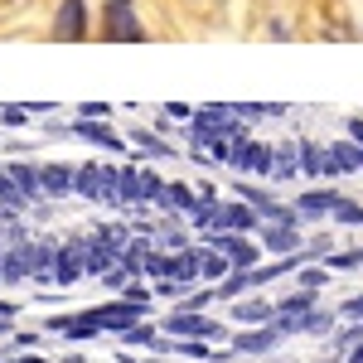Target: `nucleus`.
<instances>
[{
	"label": "nucleus",
	"instance_id": "423d86ee",
	"mask_svg": "<svg viewBox=\"0 0 363 363\" xmlns=\"http://www.w3.org/2000/svg\"><path fill=\"white\" fill-rule=\"evenodd\" d=\"M203 247L223 252L228 262H233V272H247V267H257V242H247L242 233H203Z\"/></svg>",
	"mask_w": 363,
	"mask_h": 363
},
{
	"label": "nucleus",
	"instance_id": "a211bd4d",
	"mask_svg": "<svg viewBox=\"0 0 363 363\" xmlns=\"http://www.w3.org/2000/svg\"><path fill=\"white\" fill-rule=\"evenodd\" d=\"M296 169H301V150H296V145H281V150H272V184L296 179Z\"/></svg>",
	"mask_w": 363,
	"mask_h": 363
},
{
	"label": "nucleus",
	"instance_id": "6ab92c4d",
	"mask_svg": "<svg viewBox=\"0 0 363 363\" xmlns=\"http://www.w3.org/2000/svg\"><path fill=\"white\" fill-rule=\"evenodd\" d=\"M330 155L339 169H363V145L359 140H330Z\"/></svg>",
	"mask_w": 363,
	"mask_h": 363
},
{
	"label": "nucleus",
	"instance_id": "ea45409f",
	"mask_svg": "<svg viewBox=\"0 0 363 363\" xmlns=\"http://www.w3.org/2000/svg\"><path fill=\"white\" fill-rule=\"evenodd\" d=\"M320 363H339V359H320Z\"/></svg>",
	"mask_w": 363,
	"mask_h": 363
},
{
	"label": "nucleus",
	"instance_id": "412c9836",
	"mask_svg": "<svg viewBox=\"0 0 363 363\" xmlns=\"http://www.w3.org/2000/svg\"><path fill=\"white\" fill-rule=\"evenodd\" d=\"M296 150H301V169H306L310 179H320V174H325V150H320V140H301Z\"/></svg>",
	"mask_w": 363,
	"mask_h": 363
},
{
	"label": "nucleus",
	"instance_id": "4c0bfd02",
	"mask_svg": "<svg viewBox=\"0 0 363 363\" xmlns=\"http://www.w3.org/2000/svg\"><path fill=\"white\" fill-rule=\"evenodd\" d=\"M0 363H49V359H39V354H20V359H0Z\"/></svg>",
	"mask_w": 363,
	"mask_h": 363
},
{
	"label": "nucleus",
	"instance_id": "2f4dec72",
	"mask_svg": "<svg viewBox=\"0 0 363 363\" xmlns=\"http://www.w3.org/2000/svg\"><path fill=\"white\" fill-rule=\"evenodd\" d=\"M208 301H213V291H189V296H184V301H179L174 310H203Z\"/></svg>",
	"mask_w": 363,
	"mask_h": 363
},
{
	"label": "nucleus",
	"instance_id": "393cba45",
	"mask_svg": "<svg viewBox=\"0 0 363 363\" xmlns=\"http://www.w3.org/2000/svg\"><path fill=\"white\" fill-rule=\"evenodd\" d=\"M140 277L169 281V277H174V257H165V252H150V257H145V267H140Z\"/></svg>",
	"mask_w": 363,
	"mask_h": 363
},
{
	"label": "nucleus",
	"instance_id": "f8f14e48",
	"mask_svg": "<svg viewBox=\"0 0 363 363\" xmlns=\"http://www.w3.org/2000/svg\"><path fill=\"white\" fill-rule=\"evenodd\" d=\"M44 194L63 199V194H78V165H44Z\"/></svg>",
	"mask_w": 363,
	"mask_h": 363
},
{
	"label": "nucleus",
	"instance_id": "bb28decb",
	"mask_svg": "<svg viewBox=\"0 0 363 363\" xmlns=\"http://www.w3.org/2000/svg\"><path fill=\"white\" fill-rule=\"evenodd\" d=\"M325 267H330V272H349V267H363V247L335 252V257H325Z\"/></svg>",
	"mask_w": 363,
	"mask_h": 363
},
{
	"label": "nucleus",
	"instance_id": "1a4fd4ad",
	"mask_svg": "<svg viewBox=\"0 0 363 363\" xmlns=\"http://www.w3.org/2000/svg\"><path fill=\"white\" fill-rule=\"evenodd\" d=\"M344 194L339 189H306V194H296V213L301 218H325V213H335Z\"/></svg>",
	"mask_w": 363,
	"mask_h": 363
},
{
	"label": "nucleus",
	"instance_id": "f257e3e1",
	"mask_svg": "<svg viewBox=\"0 0 363 363\" xmlns=\"http://www.w3.org/2000/svg\"><path fill=\"white\" fill-rule=\"evenodd\" d=\"M78 194L97 203H121V169L112 165H78Z\"/></svg>",
	"mask_w": 363,
	"mask_h": 363
},
{
	"label": "nucleus",
	"instance_id": "7c9ffc66",
	"mask_svg": "<svg viewBox=\"0 0 363 363\" xmlns=\"http://www.w3.org/2000/svg\"><path fill=\"white\" fill-rule=\"evenodd\" d=\"M78 116H87V121H107V116H112V107H107V102H83V107H78Z\"/></svg>",
	"mask_w": 363,
	"mask_h": 363
},
{
	"label": "nucleus",
	"instance_id": "5701e85b",
	"mask_svg": "<svg viewBox=\"0 0 363 363\" xmlns=\"http://www.w3.org/2000/svg\"><path fill=\"white\" fill-rule=\"evenodd\" d=\"M126 140H136L140 150H150L155 160H165V155H174V145H165V140L155 136V131H145V126H136V131H131V136H126Z\"/></svg>",
	"mask_w": 363,
	"mask_h": 363
},
{
	"label": "nucleus",
	"instance_id": "e433bc0d",
	"mask_svg": "<svg viewBox=\"0 0 363 363\" xmlns=\"http://www.w3.org/2000/svg\"><path fill=\"white\" fill-rule=\"evenodd\" d=\"M349 140H359V145H363V116H354V121H349Z\"/></svg>",
	"mask_w": 363,
	"mask_h": 363
},
{
	"label": "nucleus",
	"instance_id": "a878e982",
	"mask_svg": "<svg viewBox=\"0 0 363 363\" xmlns=\"http://www.w3.org/2000/svg\"><path fill=\"white\" fill-rule=\"evenodd\" d=\"M228 272H233V262H228L223 252L213 257V247H208V257H203V281H213V286H218V281H223Z\"/></svg>",
	"mask_w": 363,
	"mask_h": 363
},
{
	"label": "nucleus",
	"instance_id": "f3484780",
	"mask_svg": "<svg viewBox=\"0 0 363 363\" xmlns=\"http://www.w3.org/2000/svg\"><path fill=\"white\" fill-rule=\"evenodd\" d=\"M5 174H10V179H15V189H25L34 203H39V199H49V194H44V169H39V165H20V160H15V165H5Z\"/></svg>",
	"mask_w": 363,
	"mask_h": 363
},
{
	"label": "nucleus",
	"instance_id": "4468645a",
	"mask_svg": "<svg viewBox=\"0 0 363 363\" xmlns=\"http://www.w3.org/2000/svg\"><path fill=\"white\" fill-rule=\"evenodd\" d=\"M257 223H262V213L242 199V203H223V223H218V233H252Z\"/></svg>",
	"mask_w": 363,
	"mask_h": 363
},
{
	"label": "nucleus",
	"instance_id": "c756f323",
	"mask_svg": "<svg viewBox=\"0 0 363 363\" xmlns=\"http://www.w3.org/2000/svg\"><path fill=\"white\" fill-rule=\"evenodd\" d=\"M0 121H5V126H25V121H29V107H20V102H5Z\"/></svg>",
	"mask_w": 363,
	"mask_h": 363
},
{
	"label": "nucleus",
	"instance_id": "4be33fe9",
	"mask_svg": "<svg viewBox=\"0 0 363 363\" xmlns=\"http://www.w3.org/2000/svg\"><path fill=\"white\" fill-rule=\"evenodd\" d=\"M155 203H160V208H179V213H189V208H194L199 199L189 194V189H184V184H165V189H160V199H155Z\"/></svg>",
	"mask_w": 363,
	"mask_h": 363
},
{
	"label": "nucleus",
	"instance_id": "dca6fc26",
	"mask_svg": "<svg viewBox=\"0 0 363 363\" xmlns=\"http://www.w3.org/2000/svg\"><path fill=\"white\" fill-rule=\"evenodd\" d=\"M203 257H208V247H184V252H174V281H179V286H194V281L203 277Z\"/></svg>",
	"mask_w": 363,
	"mask_h": 363
},
{
	"label": "nucleus",
	"instance_id": "473e14b6",
	"mask_svg": "<svg viewBox=\"0 0 363 363\" xmlns=\"http://www.w3.org/2000/svg\"><path fill=\"white\" fill-rule=\"evenodd\" d=\"M339 315H349V320H363V296H354V301H344V306H339Z\"/></svg>",
	"mask_w": 363,
	"mask_h": 363
},
{
	"label": "nucleus",
	"instance_id": "a19ab883",
	"mask_svg": "<svg viewBox=\"0 0 363 363\" xmlns=\"http://www.w3.org/2000/svg\"><path fill=\"white\" fill-rule=\"evenodd\" d=\"M126 5H131V0H126Z\"/></svg>",
	"mask_w": 363,
	"mask_h": 363
},
{
	"label": "nucleus",
	"instance_id": "2eb2a0df",
	"mask_svg": "<svg viewBox=\"0 0 363 363\" xmlns=\"http://www.w3.org/2000/svg\"><path fill=\"white\" fill-rule=\"evenodd\" d=\"M233 320L247 325V330H252V325H277V306L252 296V301H238V306H233Z\"/></svg>",
	"mask_w": 363,
	"mask_h": 363
},
{
	"label": "nucleus",
	"instance_id": "7ed1b4c3",
	"mask_svg": "<svg viewBox=\"0 0 363 363\" xmlns=\"http://www.w3.org/2000/svg\"><path fill=\"white\" fill-rule=\"evenodd\" d=\"M165 335H174V339H223L228 330L218 325V320H208L203 310H169L165 315Z\"/></svg>",
	"mask_w": 363,
	"mask_h": 363
},
{
	"label": "nucleus",
	"instance_id": "39448f33",
	"mask_svg": "<svg viewBox=\"0 0 363 363\" xmlns=\"http://www.w3.org/2000/svg\"><path fill=\"white\" fill-rule=\"evenodd\" d=\"M34 252H39V242H29V238L10 242V247H5V257H0V281H5V286L34 281Z\"/></svg>",
	"mask_w": 363,
	"mask_h": 363
},
{
	"label": "nucleus",
	"instance_id": "58836bf2",
	"mask_svg": "<svg viewBox=\"0 0 363 363\" xmlns=\"http://www.w3.org/2000/svg\"><path fill=\"white\" fill-rule=\"evenodd\" d=\"M121 363H155V359H131V354H121Z\"/></svg>",
	"mask_w": 363,
	"mask_h": 363
},
{
	"label": "nucleus",
	"instance_id": "72a5a7b5",
	"mask_svg": "<svg viewBox=\"0 0 363 363\" xmlns=\"http://www.w3.org/2000/svg\"><path fill=\"white\" fill-rule=\"evenodd\" d=\"M116 296H126V301H150V291H145L140 281H131V286H126V291H116Z\"/></svg>",
	"mask_w": 363,
	"mask_h": 363
},
{
	"label": "nucleus",
	"instance_id": "ddd939ff",
	"mask_svg": "<svg viewBox=\"0 0 363 363\" xmlns=\"http://www.w3.org/2000/svg\"><path fill=\"white\" fill-rule=\"evenodd\" d=\"M262 247H272L277 257H291V252H301V233H296V223H267Z\"/></svg>",
	"mask_w": 363,
	"mask_h": 363
},
{
	"label": "nucleus",
	"instance_id": "f704fd0d",
	"mask_svg": "<svg viewBox=\"0 0 363 363\" xmlns=\"http://www.w3.org/2000/svg\"><path fill=\"white\" fill-rule=\"evenodd\" d=\"M165 116H174V121H184V116H189V107H184V102H165Z\"/></svg>",
	"mask_w": 363,
	"mask_h": 363
},
{
	"label": "nucleus",
	"instance_id": "c85d7f7f",
	"mask_svg": "<svg viewBox=\"0 0 363 363\" xmlns=\"http://www.w3.org/2000/svg\"><path fill=\"white\" fill-rule=\"evenodd\" d=\"M325 281H330V267H301V286H306V291L325 286Z\"/></svg>",
	"mask_w": 363,
	"mask_h": 363
},
{
	"label": "nucleus",
	"instance_id": "20e7f679",
	"mask_svg": "<svg viewBox=\"0 0 363 363\" xmlns=\"http://www.w3.org/2000/svg\"><path fill=\"white\" fill-rule=\"evenodd\" d=\"M160 189H165V179L155 174V169H145V165H126L121 169V203H155L160 199Z\"/></svg>",
	"mask_w": 363,
	"mask_h": 363
},
{
	"label": "nucleus",
	"instance_id": "0eeeda50",
	"mask_svg": "<svg viewBox=\"0 0 363 363\" xmlns=\"http://www.w3.org/2000/svg\"><path fill=\"white\" fill-rule=\"evenodd\" d=\"M281 339V325H252L247 335H233V354H272Z\"/></svg>",
	"mask_w": 363,
	"mask_h": 363
},
{
	"label": "nucleus",
	"instance_id": "c9c22d12",
	"mask_svg": "<svg viewBox=\"0 0 363 363\" xmlns=\"http://www.w3.org/2000/svg\"><path fill=\"white\" fill-rule=\"evenodd\" d=\"M10 339H15V349H34V344H39V335H20V330H15Z\"/></svg>",
	"mask_w": 363,
	"mask_h": 363
},
{
	"label": "nucleus",
	"instance_id": "aec40b11",
	"mask_svg": "<svg viewBox=\"0 0 363 363\" xmlns=\"http://www.w3.org/2000/svg\"><path fill=\"white\" fill-rule=\"evenodd\" d=\"M306 310H315V291H296V296H286V301H277V320H296V315H306Z\"/></svg>",
	"mask_w": 363,
	"mask_h": 363
},
{
	"label": "nucleus",
	"instance_id": "9b49d317",
	"mask_svg": "<svg viewBox=\"0 0 363 363\" xmlns=\"http://www.w3.org/2000/svg\"><path fill=\"white\" fill-rule=\"evenodd\" d=\"M83 29H87L83 0H63V5H58V20H54V34L58 39H83Z\"/></svg>",
	"mask_w": 363,
	"mask_h": 363
},
{
	"label": "nucleus",
	"instance_id": "cd10ccee",
	"mask_svg": "<svg viewBox=\"0 0 363 363\" xmlns=\"http://www.w3.org/2000/svg\"><path fill=\"white\" fill-rule=\"evenodd\" d=\"M335 218H339V223H349V228H363V203H349V199H344V203L335 208Z\"/></svg>",
	"mask_w": 363,
	"mask_h": 363
},
{
	"label": "nucleus",
	"instance_id": "f03ea898",
	"mask_svg": "<svg viewBox=\"0 0 363 363\" xmlns=\"http://www.w3.org/2000/svg\"><path fill=\"white\" fill-rule=\"evenodd\" d=\"M145 306H150V301H126V296H116V301H107V306H92L87 315L97 320V330H102V335H121V330L140 325Z\"/></svg>",
	"mask_w": 363,
	"mask_h": 363
},
{
	"label": "nucleus",
	"instance_id": "6e6552de",
	"mask_svg": "<svg viewBox=\"0 0 363 363\" xmlns=\"http://www.w3.org/2000/svg\"><path fill=\"white\" fill-rule=\"evenodd\" d=\"M107 39H116V44L140 39V25H136V15H131L126 0H112V5H107Z\"/></svg>",
	"mask_w": 363,
	"mask_h": 363
},
{
	"label": "nucleus",
	"instance_id": "9d476101",
	"mask_svg": "<svg viewBox=\"0 0 363 363\" xmlns=\"http://www.w3.org/2000/svg\"><path fill=\"white\" fill-rule=\"evenodd\" d=\"M73 136L92 140V145H102V150H126V136H116L107 121H87V116H78V121H73Z\"/></svg>",
	"mask_w": 363,
	"mask_h": 363
},
{
	"label": "nucleus",
	"instance_id": "b1692460",
	"mask_svg": "<svg viewBox=\"0 0 363 363\" xmlns=\"http://www.w3.org/2000/svg\"><path fill=\"white\" fill-rule=\"evenodd\" d=\"M121 344H126V349H155V325H145V320H140V325H131V330H121Z\"/></svg>",
	"mask_w": 363,
	"mask_h": 363
}]
</instances>
